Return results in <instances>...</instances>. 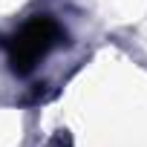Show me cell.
<instances>
[{
	"mask_svg": "<svg viewBox=\"0 0 147 147\" xmlns=\"http://www.w3.org/2000/svg\"><path fill=\"white\" fill-rule=\"evenodd\" d=\"M55 38V26L49 20H35L29 23L20 35H18V43H15V66H29L46 46L49 40Z\"/></svg>",
	"mask_w": 147,
	"mask_h": 147,
	"instance_id": "obj_1",
	"label": "cell"
}]
</instances>
